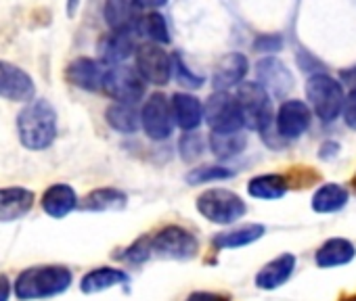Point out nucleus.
<instances>
[{
	"instance_id": "nucleus-1",
	"label": "nucleus",
	"mask_w": 356,
	"mask_h": 301,
	"mask_svg": "<svg viewBox=\"0 0 356 301\" xmlns=\"http://www.w3.org/2000/svg\"><path fill=\"white\" fill-rule=\"evenodd\" d=\"M17 136L30 150H44L57 136V113L49 101H30L17 115Z\"/></svg>"
},
{
	"instance_id": "nucleus-2",
	"label": "nucleus",
	"mask_w": 356,
	"mask_h": 301,
	"mask_svg": "<svg viewBox=\"0 0 356 301\" xmlns=\"http://www.w3.org/2000/svg\"><path fill=\"white\" fill-rule=\"evenodd\" d=\"M72 272L65 266H34L24 270L15 280V295L22 301L47 299L67 291Z\"/></svg>"
},
{
	"instance_id": "nucleus-3",
	"label": "nucleus",
	"mask_w": 356,
	"mask_h": 301,
	"mask_svg": "<svg viewBox=\"0 0 356 301\" xmlns=\"http://www.w3.org/2000/svg\"><path fill=\"white\" fill-rule=\"evenodd\" d=\"M237 105L241 111L243 126L250 130H258L262 134L268 132L273 123V101L270 94L258 82H241L237 86Z\"/></svg>"
},
{
	"instance_id": "nucleus-4",
	"label": "nucleus",
	"mask_w": 356,
	"mask_h": 301,
	"mask_svg": "<svg viewBox=\"0 0 356 301\" xmlns=\"http://www.w3.org/2000/svg\"><path fill=\"white\" fill-rule=\"evenodd\" d=\"M197 212L212 224H233L245 216V201L229 189H208L197 197Z\"/></svg>"
},
{
	"instance_id": "nucleus-5",
	"label": "nucleus",
	"mask_w": 356,
	"mask_h": 301,
	"mask_svg": "<svg viewBox=\"0 0 356 301\" xmlns=\"http://www.w3.org/2000/svg\"><path fill=\"white\" fill-rule=\"evenodd\" d=\"M151 257L165 259H193L200 251V241L183 226H165L149 237Z\"/></svg>"
},
{
	"instance_id": "nucleus-6",
	"label": "nucleus",
	"mask_w": 356,
	"mask_h": 301,
	"mask_svg": "<svg viewBox=\"0 0 356 301\" xmlns=\"http://www.w3.org/2000/svg\"><path fill=\"white\" fill-rule=\"evenodd\" d=\"M306 94L312 103V109L321 121H333L341 113L343 90L341 84L325 74L312 76L306 82Z\"/></svg>"
},
{
	"instance_id": "nucleus-7",
	"label": "nucleus",
	"mask_w": 356,
	"mask_h": 301,
	"mask_svg": "<svg viewBox=\"0 0 356 301\" xmlns=\"http://www.w3.org/2000/svg\"><path fill=\"white\" fill-rule=\"evenodd\" d=\"M107 96H111L115 103H132L136 105L145 94V80L136 71V67L128 65H107L103 88Z\"/></svg>"
},
{
	"instance_id": "nucleus-8",
	"label": "nucleus",
	"mask_w": 356,
	"mask_h": 301,
	"mask_svg": "<svg viewBox=\"0 0 356 301\" xmlns=\"http://www.w3.org/2000/svg\"><path fill=\"white\" fill-rule=\"evenodd\" d=\"M204 119L212 132H235L243 128L237 98L227 90H216L204 105Z\"/></svg>"
},
{
	"instance_id": "nucleus-9",
	"label": "nucleus",
	"mask_w": 356,
	"mask_h": 301,
	"mask_svg": "<svg viewBox=\"0 0 356 301\" xmlns=\"http://www.w3.org/2000/svg\"><path fill=\"white\" fill-rule=\"evenodd\" d=\"M140 126L153 140H165L174 132V117L170 98L161 92L151 94L140 109Z\"/></svg>"
},
{
	"instance_id": "nucleus-10",
	"label": "nucleus",
	"mask_w": 356,
	"mask_h": 301,
	"mask_svg": "<svg viewBox=\"0 0 356 301\" xmlns=\"http://www.w3.org/2000/svg\"><path fill=\"white\" fill-rule=\"evenodd\" d=\"M136 71L140 78L155 86H165L172 78V55H168L159 44L147 42L136 49Z\"/></svg>"
},
{
	"instance_id": "nucleus-11",
	"label": "nucleus",
	"mask_w": 356,
	"mask_h": 301,
	"mask_svg": "<svg viewBox=\"0 0 356 301\" xmlns=\"http://www.w3.org/2000/svg\"><path fill=\"white\" fill-rule=\"evenodd\" d=\"M36 96L32 76L15 63L0 61V98L13 103H30Z\"/></svg>"
},
{
	"instance_id": "nucleus-12",
	"label": "nucleus",
	"mask_w": 356,
	"mask_h": 301,
	"mask_svg": "<svg viewBox=\"0 0 356 301\" xmlns=\"http://www.w3.org/2000/svg\"><path fill=\"white\" fill-rule=\"evenodd\" d=\"M105 71H107L105 63H101L97 59H88V57H78L67 65L65 78L72 86H76L80 90L97 92L103 88Z\"/></svg>"
},
{
	"instance_id": "nucleus-13",
	"label": "nucleus",
	"mask_w": 356,
	"mask_h": 301,
	"mask_svg": "<svg viewBox=\"0 0 356 301\" xmlns=\"http://www.w3.org/2000/svg\"><path fill=\"white\" fill-rule=\"evenodd\" d=\"M140 5L136 0H105L103 17L111 32H130L134 34L140 19Z\"/></svg>"
},
{
	"instance_id": "nucleus-14",
	"label": "nucleus",
	"mask_w": 356,
	"mask_h": 301,
	"mask_svg": "<svg viewBox=\"0 0 356 301\" xmlns=\"http://www.w3.org/2000/svg\"><path fill=\"white\" fill-rule=\"evenodd\" d=\"M310 109L302 101H285L277 113V132L283 138H300L310 126Z\"/></svg>"
},
{
	"instance_id": "nucleus-15",
	"label": "nucleus",
	"mask_w": 356,
	"mask_h": 301,
	"mask_svg": "<svg viewBox=\"0 0 356 301\" xmlns=\"http://www.w3.org/2000/svg\"><path fill=\"white\" fill-rule=\"evenodd\" d=\"M256 76H258V84L266 92H273L277 96L287 94L291 90V84H293V78H291L289 69L275 57H266V59L258 61Z\"/></svg>"
},
{
	"instance_id": "nucleus-16",
	"label": "nucleus",
	"mask_w": 356,
	"mask_h": 301,
	"mask_svg": "<svg viewBox=\"0 0 356 301\" xmlns=\"http://www.w3.org/2000/svg\"><path fill=\"white\" fill-rule=\"evenodd\" d=\"M170 107H172V117L174 123L181 126L185 132L195 130L202 126L204 121V105L197 96L189 94V92H176L170 98Z\"/></svg>"
},
{
	"instance_id": "nucleus-17",
	"label": "nucleus",
	"mask_w": 356,
	"mask_h": 301,
	"mask_svg": "<svg viewBox=\"0 0 356 301\" xmlns=\"http://www.w3.org/2000/svg\"><path fill=\"white\" fill-rule=\"evenodd\" d=\"M34 193L24 187L0 189V222H15L34 205Z\"/></svg>"
},
{
	"instance_id": "nucleus-18",
	"label": "nucleus",
	"mask_w": 356,
	"mask_h": 301,
	"mask_svg": "<svg viewBox=\"0 0 356 301\" xmlns=\"http://www.w3.org/2000/svg\"><path fill=\"white\" fill-rule=\"evenodd\" d=\"M99 61L105 65H120L134 53V40L130 32H109L97 42Z\"/></svg>"
},
{
	"instance_id": "nucleus-19",
	"label": "nucleus",
	"mask_w": 356,
	"mask_h": 301,
	"mask_svg": "<svg viewBox=\"0 0 356 301\" xmlns=\"http://www.w3.org/2000/svg\"><path fill=\"white\" fill-rule=\"evenodd\" d=\"M248 57L241 55V53H229L225 55L218 63H216V69H214V76H212V82L216 86V90H229L233 86H239L248 74Z\"/></svg>"
},
{
	"instance_id": "nucleus-20",
	"label": "nucleus",
	"mask_w": 356,
	"mask_h": 301,
	"mask_svg": "<svg viewBox=\"0 0 356 301\" xmlns=\"http://www.w3.org/2000/svg\"><path fill=\"white\" fill-rule=\"evenodd\" d=\"M40 203H42V209H44L47 216H51L55 220H61V218H65L70 212H74L78 207V195L70 184L57 182V184H53V187H49L44 191Z\"/></svg>"
},
{
	"instance_id": "nucleus-21",
	"label": "nucleus",
	"mask_w": 356,
	"mask_h": 301,
	"mask_svg": "<svg viewBox=\"0 0 356 301\" xmlns=\"http://www.w3.org/2000/svg\"><path fill=\"white\" fill-rule=\"evenodd\" d=\"M293 270H296V257L291 253H283V255L275 257L273 261H268L256 274V286L264 289V291L279 289L281 284H285L291 278Z\"/></svg>"
},
{
	"instance_id": "nucleus-22",
	"label": "nucleus",
	"mask_w": 356,
	"mask_h": 301,
	"mask_svg": "<svg viewBox=\"0 0 356 301\" xmlns=\"http://www.w3.org/2000/svg\"><path fill=\"white\" fill-rule=\"evenodd\" d=\"M126 203H128V197L120 189L103 187V189L90 191L84 197L82 209L84 212H120L126 207Z\"/></svg>"
},
{
	"instance_id": "nucleus-23",
	"label": "nucleus",
	"mask_w": 356,
	"mask_h": 301,
	"mask_svg": "<svg viewBox=\"0 0 356 301\" xmlns=\"http://www.w3.org/2000/svg\"><path fill=\"white\" fill-rule=\"evenodd\" d=\"M356 255V247L346 239H331L316 251V266L318 268H335L350 264Z\"/></svg>"
},
{
	"instance_id": "nucleus-24",
	"label": "nucleus",
	"mask_w": 356,
	"mask_h": 301,
	"mask_svg": "<svg viewBox=\"0 0 356 301\" xmlns=\"http://www.w3.org/2000/svg\"><path fill=\"white\" fill-rule=\"evenodd\" d=\"M107 123L120 134H134L140 128V111L132 103H113L105 111Z\"/></svg>"
},
{
	"instance_id": "nucleus-25",
	"label": "nucleus",
	"mask_w": 356,
	"mask_h": 301,
	"mask_svg": "<svg viewBox=\"0 0 356 301\" xmlns=\"http://www.w3.org/2000/svg\"><path fill=\"white\" fill-rule=\"evenodd\" d=\"M128 282V274L120 268H97L92 272H88L82 282H80V289L82 293H99V291H105V289H111L115 284H124Z\"/></svg>"
},
{
	"instance_id": "nucleus-26",
	"label": "nucleus",
	"mask_w": 356,
	"mask_h": 301,
	"mask_svg": "<svg viewBox=\"0 0 356 301\" xmlns=\"http://www.w3.org/2000/svg\"><path fill=\"white\" fill-rule=\"evenodd\" d=\"M264 232H266V228L262 224H248V226H239L235 230L216 234L212 243L216 249H237V247H245V245L262 239Z\"/></svg>"
},
{
	"instance_id": "nucleus-27",
	"label": "nucleus",
	"mask_w": 356,
	"mask_h": 301,
	"mask_svg": "<svg viewBox=\"0 0 356 301\" xmlns=\"http://www.w3.org/2000/svg\"><path fill=\"white\" fill-rule=\"evenodd\" d=\"M248 144V136L241 130L235 132H212L210 134V148L218 160H231L239 155Z\"/></svg>"
},
{
	"instance_id": "nucleus-28",
	"label": "nucleus",
	"mask_w": 356,
	"mask_h": 301,
	"mask_svg": "<svg viewBox=\"0 0 356 301\" xmlns=\"http://www.w3.org/2000/svg\"><path fill=\"white\" fill-rule=\"evenodd\" d=\"M287 178L279 176V174H264V176H256L250 180L248 184V193L256 199H264V201H275L281 199L287 193Z\"/></svg>"
},
{
	"instance_id": "nucleus-29",
	"label": "nucleus",
	"mask_w": 356,
	"mask_h": 301,
	"mask_svg": "<svg viewBox=\"0 0 356 301\" xmlns=\"http://www.w3.org/2000/svg\"><path fill=\"white\" fill-rule=\"evenodd\" d=\"M348 203V191L335 182L321 187L314 197H312V209L318 214H331V212H339L343 205Z\"/></svg>"
},
{
	"instance_id": "nucleus-30",
	"label": "nucleus",
	"mask_w": 356,
	"mask_h": 301,
	"mask_svg": "<svg viewBox=\"0 0 356 301\" xmlns=\"http://www.w3.org/2000/svg\"><path fill=\"white\" fill-rule=\"evenodd\" d=\"M136 32L145 34L155 44H168L170 42V30H168L165 17L161 13H157V11H151L149 15H143L138 19Z\"/></svg>"
},
{
	"instance_id": "nucleus-31",
	"label": "nucleus",
	"mask_w": 356,
	"mask_h": 301,
	"mask_svg": "<svg viewBox=\"0 0 356 301\" xmlns=\"http://www.w3.org/2000/svg\"><path fill=\"white\" fill-rule=\"evenodd\" d=\"M233 178V172L220 166H202V168H193L187 174V182L189 184H208V182H216V180H227Z\"/></svg>"
},
{
	"instance_id": "nucleus-32",
	"label": "nucleus",
	"mask_w": 356,
	"mask_h": 301,
	"mask_svg": "<svg viewBox=\"0 0 356 301\" xmlns=\"http://www.w3.org/2000/svg\"><path fill=\"white\" fill-rule=\"evenodd\" d=\"M204 138L200 136V134H195V132H187L183 138H181V142H178V148H181V157L185 160V162H195V160H200L202 155H204Z\"/></svg>"
},
{
	"instance_id": "nucleus-33",
	"label": "nucleus",
	"mask_w": 356,
	"mask_h": 301,
	"mask_svg": "<svg viewBox=\"0 0 356 301\" xmlns=\"http://www.w3.org/2000/svg\"><path fill=\"white\" fill-rule=\"evenodd\" d=\"M174 74H176L178 82H181L183 86H189V88H200V86H204V78L195 76V74L189 69V65H185L183 59L178 57V55H172V76H174Z\"/></svg>"
},
{
	"instance_id": "nucleus-34",
	"label": "nucleus",
	"mask_w": 356,
	"mask_h": 301,
	"mask_svg": "<svg viewBox=\"0 0 356 301\" xmlns=\"http://www.w3.org/2000/svg\"><path fill=\"white\" fill-rule=\"evenodd\" d=\"M151 257V247H149V237H140L136 243H132L124 253L122 259L132 261V264H143Z\"/></svg>"
},
{
	"instance_id": "nucleus-35",
	"label": "nucleus",
	"mask_w": 356,
	"mask_h": 301,
	"mask_svg": "<svg viewBox=\"0 0 356 301\" xmlns=\"http://www.w3.org/2000/svg\"><path fill=\"white\" fill-rule=\"evenodd\" d=\"M283 46V40L281 36H275V34H266V36H260L256 42H254V49L258 53H275Z\"/></svg>"
},
{
	"instance_id": "nucleus-36",
	"label": "nucleus",
	"mask_w": 356,
	"mask_h": 301,
	"mask_svg": "<svg viewBox=\"0 0 356 301\" xmlns=\"http://www.w3.org/2000/svg\"><path fill=\"white\" fill-rule=\"evenodd\" d=\"M341 113H343V121H346L352 130H356V92H350V94L343 98Z\"/></svg>"
},
{
	"instance_id": "nucleus-37",
	"label": "nucleus",
	"mask_w": 356,
	"mask_h": 301,
	"mask_svg": "<svg viewBox=\"0 0 356 301\" xmlns=\"http://www.w3.org/2000/svg\"><path fill=\"white\" fill-rule=\"evenodd\" d=\"M187 301H231L229 295L222 293H210V291H195L187 297Z\"/></svg>"
},
{
	"instance_id": "nucleus-38",
	"label": "nucleus",
	"mask_w": 356,
	"mask_h": 301,
	"mask_svg": "<svg viewBox=\"0 0 356 301\" xmlns=\"http://www.w3.org/2000/svg\"><path fill=\"white\" fill-rule=\"evenodd\" d=\"M341 82L350 88V92H356V65L354 67H348L339 74Z\"/></svg>"
},
{
	"instance_id": "nucleus-39",
	"label": "nucleus",
	"mask_w": 356,
	"mask_h": 301,
	"mask_svg": "<svg viewBox=\"0 0 356 301\" xmlns=\"http://www.w3.org/2000/svg\"><path fill=\"white\" fill-rule=\"evenodd\" d=\"M9 295H11V284L9 278L3 274L0 276V301H9Z\"/></svg>"
},
{
	"instance_id": "nucleus-40",
	"label": "nucleus",
	"mask_w": 356,
	"mask_h": 301,
	"mask_svg": "<svg viewBox=\"0 0 356 301\" xmlns=\"http://www.w3.org/2000/svg\"><path fill=\"white\" fill-rule=\"evenodd\" d=\"M136 3L140 5V9L143 7H147V9H159V7H163L168 0H136Z\"/></svg>"
},
{
	"instance_id": "nucleus-41",
	"label": "nucleus",
	"mask_w": 356,
	"mask_h": 301,
	"mask_svg": "<svg viewBox=\"0 0 356 301\" xmlns=\"http://www.w3.org/2000/svg\"><path fill=\"white\" fill-rule=\"evenodd\" d=\"M78 9H80V0H67V17H76V13H78Z\"/></svg>"
},
{
	"instance_id": "nucleus-42",
	"label": "nucleus",
	"mask_w": 356,
	"mask_h": 301,
	"mask_svg": "<svg viewBox=\"0 0 356 301\" xmlns=\"http://www.w3.org/2000/svg\"><path fill=\"white\" fill-rule=\"evenodd\" d=\"M341 301H356V295H350V297H343Z\"/></svg>"
}]
</instances>
